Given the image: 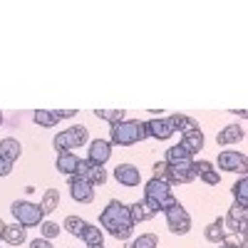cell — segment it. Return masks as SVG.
I'll return each instance as SVG.
<instances>
[{"instance_id":"obj_33","label":"cell","mask_w":248,"mask_h":248,"mask_svg":"<svg viewBox=\"0 0 248 248\" xmlns=\"http://www.w3.org/2000/svg\"><path fill=\"white\" fill-rule=\"evenodd\" d=\"M40 233H43V238H55V236H60V226L55 223V221H43L40 223Z\"/></svg>"},{"instance_id":"obj_3","label":"cell","mask_w":248,"mask_h":248,"mask_svg":"<svg viewBox=\"0 0 248 248\" xmlns=\"http://www.w3.org/2000/svg\"><path fill=\"white\" fill-rule=\"evenodd\" d=\"M10 211L15 216V223H20V226H40L45 221V211L30 201H13Z\"/></svg>"},{"instance_id":"obj_26","label":"cell","mask_w":248,"mask_h":248,"mask_svg":"<svg viewBox=\"0 0 248 248\" xmlns=\"http://www.w3.org/2000/svg\"><path fill=\"white\" fill-rule=\"evenodd\" d=\"M94 117L109 122L112 127H114V124H119V122L127 119V112H124V109H94Z\"/></svg>"},{"instance_id":"obj_20","label":"cell","mask_w":248,"mask_h":248,"mask_svg":"<svg viewBox=\"0 0 248 248\" xmlns=\"http://www.w3.org/2000/svg\"><path fill=\"white\" fill-rule=\"evenodd\" d=\"M25 238H28L25 226H20V223L5 226V231H3V241H5V243H10V246H20V243H25Z\"/></svg>"},{"instance_id":"obj_25","label":"cell","mask_w":248,"mask_h":248,"mask_svg":"<svg viewBox=\"0 0 248 248\" xmlns=\"http://www.w3.org/2000/svg\"><path fill=\"white\" fill-rule=\"evenodd\" d=\"M40 209L45 214H52L55 209H60V191L57 189H47L43 194V201H40Z\"/></svg>"},{"instance_id":"obj_9","label":"cell","mask_w":248,"mask_h":248,"mask_svg":"<svg viewBox=\"0 0 248 248\" xmlns=\"http://www.w3.org/2000/svg\"><path fill=\"white\" fill-rule=\"evenodd\" d=\"M144 127H147V137H154L159 141H167L169 137H174V127L164 117H154L149 122H144Z\"/></svg>"},{"instance_id":"obj_11","label":"cell","mask_w":248,"mask_h":248,"mask_svg":"<svg viewBox=\"0 0 248 248\" xmlns=\"http://www.w3.org/2000/svg\"><path fill=\"white\" fill-rule=\"evenodd\" d=\"M67 184H70V194H72L75 201H79V203H92L94 201V189L87 181H82L77 176H67Z\"/></svg>"},{"instance_id":"obj_13","label":"cell","mask_w":248,"mask_h":248,"mask_svg":"<svg viewBox=\"0 0 248 248\" xmlns=\"http://www.w3.org/2000/svg\"><path fill=\"white\" fill-rule=\"evenodd\" d=\"M171 181L174 184H189L196 179V171H194V161H181V164H171Z\"/></svg>"},{"instance_id":"obj_18","label":"cell","mask_w":248,"mask_h":248,"mask_svg":"<svg viewBox=\"0 0 248 248\" xmlns=\"http://www.w3.org/2000/svg\"><path fill=\"white\" fill-rule=\"evenodd\" d=\"M203 236H206V241H211V243H226V226H223V218H216V221H211L209 226L203 229Z\"/></svg>"},{"instance_id":"obj_28","label":"cell","mask_w":248,"mask_h":248,"mask_svg":"<svg viewBox=\"0 0 248 248\" xmlns=\"http://www.w3.org/2000/svg\"><path fill=\"white\" fill-rule=\"evenodd\" d=\"M233 196H236V203L248 206V179H246V176H241V179L233 184Z\"/></svg>"},{"instance_id":"obj_38","label":"cell","mask_w":248,"mask_h":248,"mask_svg":"<svg viewBox=\"0 0 248 248\" xmlns=\"http://www.w3.org/2000/svg\"><path fill=\"white\" fill-rule=\"evenodd\" d=\"M55 114H57V119H70V117L77 114V109H65V112H60V109H57Z\"/></svg>"},{"instance_id":"obj_29","label":"cell","mask_w":248,"mask_h":248,"mask_svg":"<svg viewBox=\"0 0 248 248\" xmlns=\"http://www.w3.org/2000/svg\"><path fill=\"white\" fill-rule=\"evenodd\" d=\"M154 179H159V181H164V184H174L171 181V169H169V164L167 161H156L154 164Z\"/></svg>"},{"instance_id":"obj_41","label":"cell","mask_w":248,"mask_h":248,"mask_svg":"<svg viewBox=\"0 0 248 248\" xmlns=\"http://www.w3.org/2000/svg\"><path fill=\"white\" fill-rule=\"evenodd\" d=\"M90 248H105V246H90Z\"/></svg>"},{"instance_id":"obj_36","label":"cell","mask_w":248,"mask_h":248,"mask_svg":"<svg viewBox=\"0 0 248 248\" xmlns=\"http://www.w3.org/2000/svg\"><path fill=\"white\" fill-rule=\"evenodd\" d=\"M13 171V164L8 161V159H3V156H0V176H8Z\"/></svg>"},{"instance_id":"obj_37","label":"cell","mask_w":248,"mask_h":248,"mask_svg":"<svg viewBox=\"0 0 248 248\" xmlns=\"http://www.w3.org/2000/svg\"><path fill=\"white\" fill-rule=\"evenodd\" d=\"M30 248H52V243H50L47 238H35V241L30 243Z\"/></svg>"},{"instance_id":"obj_17","label":"cell","mask_w":248,"mask_h":248,"mask_svg":"<svg viewBox=\"0 0 248 248\" xmlns=\"http://www.w3.org/2000/svg\"><path fill=\"white\" fill-rule=\"evenodd\" d=\"M129 214H132L134 226H137V223H144V221H149V218L156 216V211L152 209L147 201H137V203H132V206H129Z\"/></svg>"},{"instance_id":"obj_10","label":"cell","mask_w":248,"mask_h":248,"mask_svg":"<svg viewBox=\"0 0 248 248\" xmlns=\"http://www.w3.org/2000/svg\"><path fill=\"white\" fill-rule=\"evenodd\" d=\"M109 156H112V144L107 139L90 141V156H87V161L97 164V167H105V164L109 161Z\"/></svg>"},{"instance_id":"obj_12","label":"cell","mask_w":248,"mask_h":248,"mask_svg":"<svg viewBox=\"0 0 248 248\" xmlns=\"http://www.w3.org/2000/svg\"><path fill=\"white\" fill-rule=\"evenodd\" d=\"M114 179H117L122 186H129V189H134V186H139V181H141V171L134 167V164H119V167L114 169Z\"/></svg>"},{"instance_id":"obj_34","label":"cell","mask_w":248,"mask_h":248,"mask_svg":"<svg viewBox=\"0 0 248 248\" xmlns=\"http://www.w3.org/2000/svg\"><path fill=\"white\" fill-rule=\"evenodd\" d=\"M199 176H201L203 184H209V186H218V184H221V174H218L214 167H211V169H206V171H201Z\"/></svg>"},{"instance_id":"obj_24","label":"cell","mask_w":248,"mask_h":248,"mask_svg":"<svg viewBox=\"0 0 248 248\" xmlns=\"http://www.w3.org/2000/svg\"><path fill=\"white\" fill-rule=\"evenodd\" d=\"M79 238L87 243V248L105 243V238H102V231L97 229V226H92V223H85V229H82V236H79Z\"/></svg>"},{"instance_id":"obj_27","label":"cell","mask_w":248,"mask_h":248,"mask_svg":"<svg viewBox=\"0 0 248 248\" xmlns=\"http://www.w3.org/2000/svg\"><path fill=\"white\" fill-rule=\"evenodd\" d=\"M67 134H70V141H72V149L87 144V127H85V124H75V127L67 129Z\"/></svg>"},{"instance_id":"obj_5","label":"cell","mask_w":248,"mask_h":248,"mask_svg":"<svg viewBox=\"0 0 248 248\" xmlns=\"http://www.w3.org/2000/svg\"><path fill=\"white\" fill-rule=\"evenodd\" d=\"M167 226H169V231L176 233V236H184V233L191 231V216L186 214V209L181 203H176L174 209L167 211Z\"/></svg>"},{"instance_id":"obj_6","label":"cell","mask_w":248,"mask_h":248,"mask_svg":"<svg viewBox=\"0 0 248 248\" xmlns=\"http://www.w3.org/2000/svg\"><path fill=\"white\" fill-rule=\"evenodd\" d=\"M169 194H171V186L164 184V181H159V179H149L147 186H144V201H147L154 211L159 209V201L167 199ZM156 214H159V211H156Z\"/></svg>"},{"instance_id":"obj_2","label":"cell","mask_w":248,"mask_h":248,"mask_svg":"<svg viewBox=\"0 0 248 248\" xmlns=\"http://www.w3.org/2000/svg\"><path fill=\"white\" fill-rule=\"evenodd\" d=\"M147 139V127L139 119H124L119 124L112 127V139L109 144H117V147H132V144H139Z\"/></svg>"},{"instance_id":"obj_15","label":"cell","mask_w":248,"mask_h":248,"mask_svg":"<svg viewBox=\"0 0 248 248\" xmlns=\"http://www.w3.org/2000/svg\"><path fill=\"white\" fill-rule=\"evenodd\" d=\"M169 124L174 127V132H181V134H189V132H199V122L191 119V117H184V114H171L167 117Z\"/></svg>"},{"instance_id":"obj_8","label":"cell","mask_w":248,"mask_h":248,"mask_svg":"<svg viewBox=\"0 0 248 248\" xmlns=\"http://www.w3.org/2000/svg\"><path fill=\"white\" fill-rule=\"evenodd\" d=\"M218 167L223 171H238L241 176H246L248 164H246V156L238 154V152H221L218 154Z\"/></svg>"},{"instance_id":"obj_22","label":"cell","mask_w":248,"mask_h":248,"mask_svg":"<svg viewBox=\"0 0 248 248\" xmlns=\"http://www.w3.org/2000/svg\"><path fill=\"white\" fill-rule=\"evenodd\" d=\"M32 119H35V124H40V127H45V129L57 127V122H60L52 109H35L32 112Z\"/></svg>"},{"instance_id":"obj_16","label":"cell","mask_w":248,"mask_h":248,"mask_svg":"<svg viewBox=\"0 0 248 248\" xmlns=\"http://www.w3.org/2000/svg\"><path fill=\"white\" fill-rule=\"evenodd\" d=\"M77 164H79V156H77V154H72V152H65V154H57L55 169H57L60 174L72 176V174H75V169H77Z\"/></svg>"},{"instance_id":"obj_14","label":"cell","mask_w":248,"mask_h":248,"mask_svg":"<svg viewBox=\"0 0 248 248\" xmlns=\"http://www.w3.org/2000/svg\"><path fill=\"white\" fill-rule=\"evenodd\" d=\"M243 137H246V129L241 127V124H229V127H223V129L218 132L216 141L221 144V147H226V144H238V141H243Z\"/></svg>"},{"instance_id":"obj_4","label":"cell","mask_w":248,"mask_h":248,"mask_svg":"<svg viewBox=\"0 0 248 248\" xmlns=\"http://www.w3.org/2000/svg\"><path fill=\"white\" fill-rule=\"evenodd\" d=\"M72 176L87 181L90 186H102V184L107 181L105 167H97V164H92V161H87V159H79V164H77V169H75Z\"/></svg>"},{"instance_id":"obj_39","label":"cell","mask_w":248,"mask_h":248,"mask_svg":"<svg viewBox=\"0 0 248 248\" xmlns=\"http://www.w3.org/2000/svg\"><path fill=\"white\" fill-rule=\"evenodd\" d=\"M218 248H238V246H233V243H218Z\"/></svg>"},{"instance_id":"obj_42","label":"cell","mask_w":248,"mask_h":248,"mask_svg":"<svg viewBox=\"0 0 248 248\" xmlns=\"http://www.w3.org/2000/svg\"><path fill=\"white\" fill-rule=\"evenodd\" d=\"M0 124H3V112H0Z\"/></svg>"},{"instance_id":"obj_35","label":"cell","mask_w":248,"mask_h":248,"mask_svg":"<svg viewBox=\"0 0 248 248\" xmlns=\"http://www.w3.org/2000/svg\"><path fill=\"white\" fill-rule=\"evenodd\" d=\"M176 203H179V201L174 199V194H169L167 199H161V201H159V209H156V211H161V214H167L169 209H174Z\"/></svg>"},{"instance_id":"obj_40","label":"cell","mask_w":248,"mask_h":248,"mask_svg":"<svg viewBox=\"0 0 248 248\" xmlns=\"http://www.w3.org/2000/svg\"><path fill=\"white\" fill-rule=\"evenodd\" d=\"M3 231H5V223H3V221H0V236H3Z\"/></svg>"},{"instance_id":"obj_21","label":"cell","mask_w":248,"mask_h":248,"mask_svg":"<svg viewBox=\"0 0 248 248\" xmlns=\"http://www.w3.org/2000/svg\"><path fill=\"white\" fill-rule=\"evenodd\" d=\"M181 147L189 152L191 156H194L196 152H201V149H203V134H201V129H199V132L184 134V137H181Z\"/></svg>"},{"instance_id":"obj_7","label":"cell","mask_w":248,"mask_h":248,"mask_svg":"<svg viewBox=\"0 0 248 248\" xmlns=\"http://www.w3.org/2000/svg\"><path fill=\"white\" fill-rule=\"evenodd\" d=\"M246 218H248V211H246V206H241V203H233L231 206V211H229V216L223 218V226H229V229L233 231V233H241V236H246Z\"/></svg>"},{"instance_id":"obj_30","label":"cell","mask_w":248,"mask_h":248,"mask_svg":"<svg viewBox=\"0 0 248 248\" xmlns=\"http://www.w3.org/2000/svg\"><path fill=\"white\" fill-rule=\"evenodd\" d=\"M52 144H55L57 154H65V152H70V149H72V141H70V134H67V129H65V132H60V134L52 139Z\"/></svg>"},{"instance_id":"obj_23","label":"cell","mask_w":248,"mask_h":248,"mask_svg":"<svg viewBox=\"0 0 248 248\" xmlns=\"http://www.w3.org/2000/svg\"><path fill=\"white\" fill-rule=\"evenodd\" d=\"M181 161H194V156L186 152L181 144H174V147L167 149V164L171 167V164H181Z\"/></svg>"},{"instance_id":"obj_32","label":"cell","mask_w":248,"mask_h":248,"mask_svg":"<svg viewBox=\"0 0 248 248\" xmlns=\"http://www.w3.org/2000/svg\"><path fill=\"white\" fill-rule=\"evenodd\" d=\"M85 223H87V221H82V218H77V216H67V218H65V229H67L72 236L79 238V236H82V229H85Z\"/></svg>"},{"instance_id":"obj_19","label":"cell","mask_w":248,"mask_h":248,"mask_svg":"<svg viewBox=\"0 0 248 248\" xmlns=\"http://www.w3.org/2000/svg\"><path fill=\"white\" fill-rule=\"evenodd\" d=\"M20 152H23V147H20V141H17V139L8 137V139H3V141H0V156H3V159H8L10 164L20 159Z\"/></svg>"},{"instance_id":"obj_31","label":"cell","mask_w":248,"mask_h":248,"mask_svg":"<svg viewBox=\"0 0 248 248\" xmlns=\"http://www.w3.org/2000/svg\"><path fill=\"white\" fill-rule=\"evenodd\" d=\"M159 246V238H156V233H141L129 248H156Z\"/></svg>"},{"instance_id":"obj_1","label":"cell","mask_w":248,"mask_h":248,"mask_svg":"<svg viewBox=\"0 0 248 248\" xmlns=\"http://www.w3.org/2000/svg\"><path fill=\"white\" fill-rule=\"evenodd\" d=\"M99 223L117 238V241H127L134 231V221H132V214H129V206H124L122 201H109L107 209L102 211L99 216Z\"/></svg>"}]
</instances>
